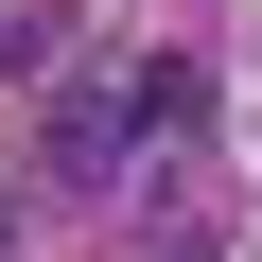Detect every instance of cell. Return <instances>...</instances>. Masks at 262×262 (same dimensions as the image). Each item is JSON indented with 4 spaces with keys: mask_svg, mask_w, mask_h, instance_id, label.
Instances as JSON below:
<instances>
[{
    "mask_svg": "<svg viewBox=\"0 0 262 262\" xmlns=\"http://www.w3.org/2000/svg\"><path fill=\"white\" fill-rule=\"evenodd\" d=\"M175 122H192V70H175V53H140V70H88V88L53 105V175H70V192H105L122 158H158Z\"/></svg>",
    "mask_w": 262,
    "mask_h": 262,
    "instance_id": "obj_1",
    "label": "cell"
}]
</instances>
